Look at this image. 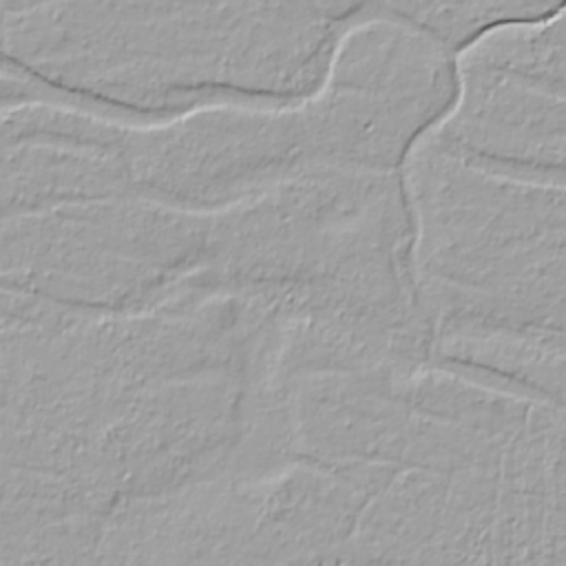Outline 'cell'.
Here are the masks:
<instances>
[{
    "label": "cell",
    "mask_w": 566,
    "mask_h": 566,
    "mask_svg": "<svg viewBox=\"0 0 566 566\" xmlns=\"http://www.w3.org/2000/svg\"><path fill=\"white\" fill-rule=\"evenodd\" d=\"M2 106L46 102L161 124L285 106L327 82L360 4L2 2Z\"/></svg>",
    "instance_id": "6da1fadb"
}]
</instances>
